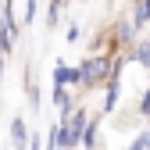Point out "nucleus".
Segmentation results:
<instances>
[{
    "label": "nucleus",
    "mask_w": 150,
    "mask_h": 150,
    "mask_svg": "<svg viewBox=\"0 0 150 150\" xmlns=\"http://www.w3.org/2000/svg\"><path fill=\"white\" fill-rule=\"evenodd\" d=\"M100 118L104 115H97V118L89 115V125H86V132H82V150H100L104 146V139H100Z\"/></svg>",
    "instance_id": "nucleus-6"
},
{
    "label": "nucleus",
    "mask_w": 150,
    "mask_h": 150,
    "mask_svg": "<svg viewBox=\"0 0 150 150\" xmlns=\"http://www.w3.org/2000/svg\"><path fill=\"white\" fill-rule=\"evenodd\" d=\"M43 139H47V136H40V132H32V136H29V146H25V150H43V146H47Z\"/></svg>",
    "instance_id": "nucleus-13"
},
{
    "label": "nucleus",
    "mask_w": 150,
    "mask_h": 150,
    "mask_svg": "<svg viewBox=\"0 0 150 150\" xmlns=\"http://www.w3.org/2000/svg\"><path fill=\"white\" fill-rule=\"evenodd\" d=\"M136 143H139V146H143V150H150V129H143V132H139V136H136Z\"/></svg>",
    "instance_id": "nucleus-14"
},
{
    "label": "nucleus",
    "mask_w": 150,
    "mask_h": 150,
    "mask_svg": "<svg viewBox=\"0 0 150 150\" xmlns=\"http://www.w3.org/2000/svg\"><path fill=\"white\" fill-rule=\"evenodd\" d=\"M129 150H143V146H139V143H136V139H132V143H129Z\"/></svg>",
    "instance_id": "nucleus-16"
},
{
    "label": "nucleus",
    "mask_w": 150,
    "mask_h": 150,
    "mask_svg": "<svg viewBox=\"0 0 150 150\" xmlns=\"http://www.w3.org/2000/svg\"><path fill=\"white\" fill-rule=\"evenodd\" d=\"M0 14H4V0H0Z\"/></svg>",
    "instance_id": "nucleus-17"
},
{
    "label": "nucleus",
    "mask_w": 150,
    "mask_h": 150,
    "mask_svg": "<svg viewBox=\"0 0 150 150\" xmlns=\"http://www.w3.org/2000/svg\"><path fill=\"white\" fill-rule=\"evenodd\" d=\"M36 14H40V0H25V4H22V18H18V22H22V29L36 22Z\"/></svg>",
    "instance_id": "nucleus-10"
},
{
    "label": "nucleus",
    "mask_w": 150,
    "mask_h": 150,
    "mask_svg": "<svg viewBox=\"0 0 150 150\" xmlns=\"http://www.w3.org/2000/svg\"><path fill=\"white\" fill-rule=\"evenodd\" d=\"M86 125H89V107L82 104H75L68 118H57V150H79Z\"/></svg>",
    "instance_id": "nucleus-2"
},
{
    "label": "nucleus",
    "mask_w": 150,
    "mask_h": 150,
    "mask_svg": "<svg viewBox=\"0 0 150 150\" xmlns=\"http://www.w3.org/2000/svg\"><path fill=\"white\" fill-rule=\"evenodd\" d=\"M25 100H29V107H32V111H40V107H43V93H40V79H36V68H32V64L25 68Z\"/></svg>",
    "instance_id": "nucleus-5"
},
{
    "label": "nucleus",
    "mask_w": 150,
    "mask_h": 150,
    "mask_svg": "<svg viewBox=\"0 0 150 150\" xmlns=\"http://www.w3.org/2000/svg\"><path fill=\"white\" fill-rule=\"evenodd\" d=\"M7 136H11V146H14V150H25V146H29V136H32V132H29V122H25L22 115H14V118L7 122Z\"/></svg>",
    "instance_id": "nucleus-4"
},
{
    "label": "nucleus",
    "mask_w": 150,
    "mask_h": 150,
    "mask_svg": "<svg viewBox=\"0 0 150 150\" xmlns=\"http://www.w3.org/2000/svg\"><path fill=\"white\" fill-rule=\"evenodd\" d=\"M4 64H7V57L0 54V82H4Z\"/></svg>",
    "instance_id": "nucleus-15"
},
{
    "label": "nucleus",
    "mask_w": 150,
    "mask_h": 150,
    "mask_svg": "<svg viewBox=\"0 0 150 150\" xmlns=\"http://www.w3.org/2000/svg\"><path fill=\"white\" fill-rule=\"evenodd\" d=\"M82 36H86V32H82V25H79V22H71V25L64 29V43H71V47H75V43H82Z\"/></svg>",
    "instance_id": "nucleus-11"
},
{
    "label": "nucleus",
    "mask_w": 150,
    "mask_h": 150,
    "mask_svg": "<svg viewBox=\"0 0 150 150\" xmlns=\"http://www.w3.org/2000/svg\"><path fill=\"white\" fill-rule=\"evenodd\" d=\"M129 22H132V29H146L150 25V0H132V11H129Z\"/></svg>",
    "instance_id": "nucleus-7"
},
{
    "label": "nucleus",
    "mask_w": 150,
    "mask_h": 150,
    "mask_svg": "<svg viewBox=\"0 0 150 150\" xmlns=\"http://www.w3.org/2000/svg\"><path fill=\"white\" fill-rule=\"evenodd\" d=\"M136 115H143V118H150V86L143 89V97H139V104H136Z\"/></svg>",
    "instance_id": "nucleus-12"
},
{
    "label": "nucleus",
    "mask_w": 150,
    "mask_h": 150,
    "mask_svg": "<svg viewBox=\"0 0 150 150\" xmlns=\"http://www.w3.org/2000/svg\"><path fill=\"white\" fill-rule=\"evenodd\" d=\"M111 61H115V54L111 50H93L79 61V89L82 93H93V89H104V82L111 79Z\"/></svg>",
    "instance_id": "nucleus-1"
},
{
    "label": "nucleus",
    "mask_w": 150,
    "mask_h": 150,
    "mask_svg": "<svg viewBox=\"0 0 150 150\" xmlns=\"http://www.w3.org/2000/svg\"><path fill=\"white\" fill-rule=\"evenodd\" d=\"M50 82L54 86H61V89H75L82 79H79V64H68L64 57L54 61V71H50Z\"/></svg>",
    "instance_id": "nucleus-3"
},
{
    "label": "nucleus",
    "mask_w": 150,
    "mask_h": 150,
    "mask_svg": "<svg viewBox=\"0 0 150 150\" xmlns=\"http://www.w3.org/2000/svg\"><path fill=\"white\" fill-rule=\"evenodd\" d=\"M129 57H132L139 68H150V40H136V47L129 50Z\"/></svg>",
    "instance_id": "nucleus-8"
},
{
    "label": "nucleus",
    "mask_w": 150,
    "mask_h": 150,
    "mask_svg": "<svg viewBox=\"0 0 150 150\" xmlns=\"http://www.w3.org/2000/svg\"><path fill=\"white\" fill-rule=\"evenodd\" d=\"M64 4H68V0H47V29H57V25H61Z\"/></svg>",
    "instance_id": "nucleus-9"
}]
</instances>
